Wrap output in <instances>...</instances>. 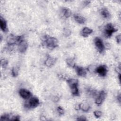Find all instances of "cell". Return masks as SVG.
<instances>
[{"label": "cell", "instance_id": "1", "mask_svg": "<svg viewBox=\"0 0 121 121\" xmlns=\"http://www.w3.org/2000/svg\"><path fill=\"white\" fill-rule=\"evenodd\" d=\"M67 82L70 89L72 94L77 96L79 95V90L78 88V80L76 79L69 78L67 79Z\"/></svg>", "mask_w": 121, "mask_h": 121}, {"label": "cell", "instance_id": "2", "mask_svg": "<svg viewBox=\"0 0 121 121\" xmlns=\"http://www.w3.org/2000/svg\"><path fill=\"white\" fill-rule=\"evenodd\" d=\"M23 40L22 36H15L10 34L7 37L6 41L9 45H13L16 43L18 44Z\"/></svg>", "mask_w": 121, "mask_h": 121}, {"label": "cell", "instance_id": "3", "mask_svg": "<svg viewBox=\"0 0 121 121\" xmlns=\"http://www.w3.org/2000/svg\"><path fill=\"white\" fill-rule=\"evenodd\" d=\"M45 45L49 48H55L58 45V40L53 37L48 36L45 39Z\"/></svg>", "mask_w": 121, "mask_h": 121}, {"label": "cell", "instance_id": "4", "mask_svg": "<svg viewBox=\"0 0 121 121\" xmlns=\"http://www.w3.org/2000/svg\"><path fill=\"white\" fill-rule=\"evenodd\" d=\"M40 104L39 100L36 97L31 96L25 104V106L27 108H35L38 106Z\"/></svg>", "mask_w": 121, "mask_h": 121}, {"label": "cell", "instance_id": "5", "mask_svg": "<svg viewBox=\"0 0 121 121\" xmlns=\"http://www.w3.org/2000/svg\"><path fill=\"white\" fill-rule=\"evenodd\" d=\"M117 29L111 23L107 24L104 28V34L106 37H110L113 33L115 32Z\"/></svg>", "mask_w": 121, "mask_h": 121}, {"label": "cell", "instance_id": "6", "mask_svg": "<svg viewBox=\"0 0 121 121\" xmlns=\"http://www.w3.org/2000/svg\"><path fill=\"white\" fill-rule=\"evenodd\" d=\"M94 43L97 51L100 53L103 52L104 49V45L102 39L97 37H95L94 40Z\"/></svg>", "mask_w": 121, "mask_h": 121}, {"label": "cell", "instance_id": "7", "mask_svg": "<svg viewBox=\"0 0 121 121\" xmlns=\"http://www.w3.org/2000/svg\"><path fill=\"white\" fill-rule=\"evenodd\" d=\"M95 72L101 77H105L107 72V69L105 65H100L96 68Z\"/></svg>", "mask_w": 121, "mask_h": 121}, {"label": "cell", "instance_id": "8", "mask_svg": "<svg viewBox=\"0 0 121 121\" xmlns=\"http://www.w3.org/2000/svg\"><path fill=\"white\" fill-rule=\"evenodd\" d=\"M19 94L21 97L24 99H28L32 96L31 93L29 90L24 88H21L19 89Z\"/></svg>", "mask_w": 121, "mask_h": 121}, {"label": "cell", "instance_id": "9", "mask_svg": "<svg viewBox=\"0 0 121 121\" xmlns=\"http://www.w3.org/2000/svg\"><path fill=\"white\" fill-rule=\"evenodd\" d=\"M105 96L106 94L104 91H101V92H100L95 99V104L98 105L101 104L103 102L105 97Z\"/></svg>", "mask_w": 121, "mask_h": 121}, {"label": "cell", "instance_id": "10", "mask_svg": "<svg viewBox=\"0 0 121 121\" xmlns=\"http://www.w3.org/2000/svg\"><path fill=\"white\" fill-rule=\"evenodd\" d=\"M76 72L78 75L80 77H85L86 75L87 71L86 69L83 68L81 67H79L76 66L74 67Z\"/></svg>", "mask_w": 121, "mask_h": 121}, {"label": "cell", "instance_id": "11", "mask_svg": "<svg viewBox=\"0 0 121 121\" xmlns=\"http://www.w3.org/2000/svg\"><path fill=\"white\" fill-rule=\"evenodd\" d=\"M56 61V58H55L52 56H48L47 57V58L44 62V64L47 67H51L52 66L55 64Z\"/></svg>", "mask_w": 121, "mask_h": 121}, {"label": "cell", "instance_id": "12", "mask_svg": "<svg viewBox=\"0 0 121 121\" xmlns=\"http://www.w3.org/2000/svg\"><path fill=\"white\" fill-rule=\"evenodd\" d=\"M28 47V43H27L23 40L21 42H20L18 43V50L21 53L25 52Z\"/></svg>", "mask_w": 121, "mask_h": 121}, {"label": "cell", "instance_id": "13", "mask_svg": "<svg viewBox=\"0 0 121 121\" xmlns=\"http://www.w3.org/2000/svg\"><path fill=\"white\" fill-rule=\"evenodd\" d=\"M73 17L76 22L79 24H83L86 20V19L84 17L78 14H74Z\"/></svg>", "mask_w": 121, "mask_h": 121}, {"label": "cell", "instance_id": "14", "mask_svg": "<svg viewBox=\"0 0 121 121\" xmlns=\"http://www.w3.org/2000/svg\"><path fill=\"white\" fill-rule=\"evenodd\" d=\"M92 32H93L92 29L87 27H85L82 29L81 32V35L84 37H87L89 35H90L91 34H92Z\"/></svg>", "mask_w": 121, "mask_h": 121}, {"label": "cell", "instance_id": "15", "mask_svg": "<svg viewBox=\"0 0 121 121\" xmlns=\"http://www.w3.org/2000/svg\"><path fill=\"white\" fill-rule=\"evenodd\" d=\"M0 26L1 29L3 32H6L7 31V22L5 19L2 17H0Z\"/></svg>", "mask_w": 121, "mask_h": 121}, {"label": "cell", "instance_id": "16", "mask_svg": "<svg viewBox=\"0 0 121 121\" xmlns=\"http://www.w3.org/2000/svg\"><path fill=\"white\" fill-rule=\"evenodd\" d=\"M79 108L83 112H87L91 108V107L88 103L86 102H84L79 104Z\"/></svg>", "mask_w": 121, "mask_h": 121}, {"label": "cell", "instance_id": "17", "mask_svg": "<svg viewBox=\"0 0 121 121\" xmlns=\"http://www.w3.org/2000/svg\"><path fill=\"white\" fill-rule=\"evenodd\" d=\"M62 13L63 16L65 18H69L71 15V10L68 8H63L62 9Z\"/></svg>", "mask_w": 121, "mask_h": 121}, {"label": "cell", "instance_id": "18", "mask_svg": "<svg viewBox=\"0 0 121 121\" xmlns=\"http://www.w3.org/2000/svg\"><path fill=\"white\" fill-rule=\"evenodd\" d=\"M101 15L104 18H108L110 17V13L109 11L105 8H103L100 10Z\"/></svg>", "mask_w": 121, "mask_h": 121}, {"label": "cell", "instance_id": "19", "mask_svg": "<svg viewBox=\"0 0 121 121\" xmlns=\"http://www.w3.org/2000/svg\"><path fill=\"white\" fill-rule=\"evenodd\" d=\"M66 63L70 67L74 68L76 66L75 61L73 59L71 58H68L66 60Z\"/></svg>", "mask_w": 121, "mask_h": 121}, {"label": "cell", "instance_id": "20", "mask_svg": "<svg viewBox=\"0 0 121 121\" xmlns=\"http://www.w3.org/2000/svg\"><path fill=\"white\" fill-rule=\"evenodd\" d=\"M18 68L16 67H13L12 69V76L13 77H16L18 75Z\"/></svg>", "mask_w": 121, "mask_h": 121}, {"label": "cell", "instance_id": "21", "mask_svg": "<svg viewBox=\"0 0 121 121\" xmlns=\"http://www.w3.org/2000/svg\"><path fill=\"white\" fill-rule=\"evenodd\" d=\"M0 63H1V66L2 67V68H5L7 67V66L8 65V61L5 59H1V61H0Z\"/></svg>", "mask_w": 121, "mask_h": 121}, {"label": "cell", "instance_id": "22", "mask_svg": "<svg viewBox=\"0 0 121 121\" xmlns=\"http://www.w3.org/2000/svg\"><path fill=\"white\" fill-rule=\"evenodd\" d=\"M10 117L9 114H4L2 115L0 117V120L1 121H8L10 120Z\"/></svg>", "mask_w": 121, "mask_h": 121}, {"label": "cell", "instance_id": "23", "mask_svg": "<svg viewBox=\"0 0 121 121\" xmlns=\"http://www.w3.org/2000/svg\"><path fill=\"white\" fill-rule=\"evenodd\" d=\"M94 114L96 118H100L102 115V112L100 111H95L94 112Z\"/></svg>", "mask_w": 121, "mask_h": 121}, {"label": "cell", "instance_id": "24", "mask_svg": "<svg viewBox=\"0 0 121 121\" xmlns=\"http://www.w3.org/2000/svg\"><path fill=\"white\" fill-rule=\"evenodd\" d=\"M96 68L95 66L93 65H90L88 67L87 69L90 72H95Z\"/></svg>", "mask_w": 121, "mask_h": 121}, {"label": "cell", "instance_id": "25", "mask_svg": "<svg viewBox=\"0 0 121 121\" xmlns=\"http://www.w3.org/2000/svg\"><path fill=\"white\" fill-rule=\"evenodd\" d=\"M71 34V31L68 29H64L63 30V34L66 36H69Z\"/></svg>", "mask_w": 121, "mask_h": 121}, {"label": "cell", "instance_id": "26", "mask_svg": "<svg viewBox=\"0 0 121 121\" xmlns=\"http://www.w3.org/2000/svg\"><path fill=\"white\" fill-rule=\"evenodd\" d=\"M57 110L58 112L60 115L63 114L64 113V111L63 109L60 106H58L57 107Z\"/></svg>", "mask_w": 121, "mask_h": 121}, {"label": "cell", "instance_id": "27", "mask_svg": "<svg viewBox=\"0 0 121 121\" xmlns=\"http://www.w3.org/2000/svg\"><path fill=\"white\" fill-rule=\"evenodd\" d=\"M10 120L19 121V116H13L12 117H11Z\"/></svg>", "mask_w": 121, "mask_h": 121}, {"label": "cell", "instance_id": "28", "mask_svg": "<svg viewBox=\"0 0 121 121\" xmlns=\"http://www.w3.org/2000/svg\"><path fill=\"white\" fill-rule=\"evenodd\" d=\"M116 41L118 43H121V35L119 34L118 35H117V36L116 37Z\"/></svg>", "mask_w": 121, "mask_h": 121}, {"label": "cell", "instance_id": "29", "mask_svg": "<svg viewBox=\"0 0 121 121\" xmlns=\"http://www.w3.org/2000/svg\"><path fill=\"white\" fill-rule=\"evenodd\" d=\"M77 120L78 121H86V117H84V116H81V117H79L78 118Z\"/></svg>", "mask_w": 121, "mask_h": 121}, {"label": "cell", "instance_id": "30", "mask_svg": "<svg viewBox=\"0 0 121 121\" xmlns=\"http://www.w3.org/2000/svg\"><path fill=\"white\" fill-rule=\"evenodd\" d=\"M75 108L77 110H80V108H79V104H76L75 105Z\"/></svg>", "mask_w": 121, "mask_h": 121}]
</instances>
